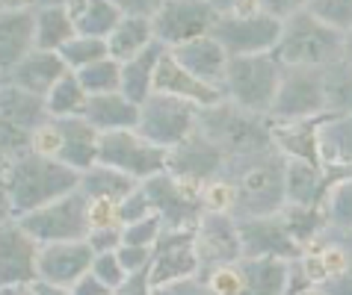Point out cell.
Here are the masks:
<instances>
[{
  "instance_id": "obj_26",
  "label": "cell",
  "mask_w": 352,
  "mask_h": 295,
  "mask_svg": "<svg viewBox=\"0 0 352 295\" xmlns=\"http://www.w3.org/2000/svg\"><path fill=\"white\" fill-rule=\"evenodd\" d=\"M169 54L178 59L184 68H187L195 80H201V83H208V86H213V88H219L222 92L231 56L225 54V47L213 36L195 38V42L175 47V51H169Z\"/></svg>"
},
{
  "instance_id": "obj_19",
  "label": "cell",
  "mask_w": 352,
  "mask_h": 295,
  "mask_svg": "<svg viewBox=\"0 0 352 295\" xmlns=\"http://www.w3.org/2000/svg\"><path fill=\"white\" fill-rule=\"evenodd\" d=\"M38 245L18 219L0 222V287H30L38 281Z\"/></svg>"
},
{
  "instance_id": "obj_59",
  "label": "cell",
  "mask_w": 352,
  "mask_h": 295,
  "mask_svg": "<svg viewBox=\"0 0 352 295\" xmlns=\"http://www.w3.org/2000/svg\"><path fill=\"white\" fill-rule=\"evenodd\" d=\"M349 233H352V231H349Z\"/></svg>"
},
{
  "instance_id": "obj_18",
  "label": "cell",
  "mask_w": 352,
  "mask_h": 295,
  "mask_svg": "<svg viewBox=\"0 0 352 295\" xmlns=\"http://www.w3.org/2000/svg\"><path fill=\"white\" fill-rule=\"evenodd\" d=\"M237 224H240V239H243V257L249 260L296 263L305 254V248L287 231V222L281 213L263 215V219H243Z\"/></svg>"
},
{
  "instance_id": "obj_41",
  "label": "cell",
  "mask_w": 352,
  "mask_h": 295,
  "mask_svg": "<svg viewBox=\"0 0 352 295\" xmlns=\"http://www.w3.org/2000/svg\"><path fill=\"white\" fill-rule=\"evenodd\" d=\"M63 62L68 65V71H83V68H89L95 62H101V59L110 56V47H107L104 38H86V36H77L74 42H68L63 51Z\"/></svg>"
},
{
  "instance_id": "obj_54",
  "label": "cell",
  "mask_w": 352,
  "mask_h": 295,
  "mask_svg": "<svg viewBox=\"0 0 352 295\" xmlns=\"http://www.w3.org/2000/svg\"><path fill=\"white\" fill-rule=\"evenodd\" d=\"M72 292H74V295H113V290L107 287V283L98 278L95 272H86L83 278L72 287Z\"/></svg>"
},
{
  "instance_id": "obj_38",
  "label": "cell",
  "mask_w": 352,
  "mask_h": 295,
  "mask_svg": "<svg viewBox=\"0 0 352 295\" xmlns=\"http://www.w3.org/2000/svg\"><path fill=\"white\" fill-rule=\"evenodd\" d=\"M322 86H326V113L352 115V65L338 59L335 65L322 68Z\"/></svg>"
},
{
  "instance_id": "obj_16",
  "label": "cell",
  "mask_w": 352,
  "mask_h": 295,
  "mask_svg": "<svg viewBox=\"0 0 352 295\" xmlns=\"http://www.w3.org/2000/svg\"><path fill=\"white\" fill-rule=\"evenodd\" d=\"M192 248L199 254L201 274L217 272L222 266H234L243 260V239H240V224L228 213H204L199 228L192 236Z\"/></svg>"
},
{
  "instance_id": "obj_57",
  "label": "cell",
  "mask_w": 352,
  "mask_h": 295,
  "mask_svg": "<svg viewBox=\"0 0 352 295\" xmlns=\"http://www.w3.org/2000/svg\"><path fill=\"white\" fill-rule=\"evenodd\" d=\"M340 59H344L346 65H352V33L344 36V56H340Z\"/></svg>"
},
{
  "instance_id": "obj_49",
  "label": "cell",
  "mask_w": 352,
  "mask_h": 295,
  "mask_svg": "<svg viewBox=\"0 0 352 295\" xmlns=\"http://www.w3.org/2000/svg\"><path fill=\"white\" fill-rule=\"evenodd\" d=\"M154 266V263H151ZM151 266H145V269L128 274V281L122 283L119 290L113 295H154V281H151Z\"/></svg>"
},
{
  "instance_id": "obj_34",
  "label": "cell",
  "mask_w": 352,
  "mask_h": 295,
  "mask_svg": "<svg viewBox=\"0 0 352 295\" xmlns=\"http://www.w3.org/2000/svg\"><path fill=\"white\" fill-rule=\"evenodd\" d=\"M133 177L122 174L110 169V165H92L89 172L80 174V192L86 195V201H113V204H122L128 195L136 189Z\"/></svg>"
},
{
  "instance_id": "obj_22",
  "label": "cell",
  "mask_w": 352,
  "mask_h": 295,
  "mask_svg": "<svg viewBox=\"0 0 352 295\" xmlns=\"http://www.w3.org/2000/svg\"><path fill=\"white\" fill-rule=\"evenodd\" d=\"M92 263H95V251L89 248L86 239L42 245V254H38V278L72 290L86 272H92Z\"/></svg>"
},
{
  "instance_id": "obj_53",
  "label": "cell",
  "mask_w": 352,
  "mask_h": 295,
  "mask_svg": "<svg viewBox=\"0 0 352 295\" xmlns=\"http://www.w3.org/2000/svg\"><path fill=\"white\" fill-rule=\"evenodd\" d=\"M299 6H302L299 0H261V9H263V12H267L270 18H276V21H281V24H285Z\"/></svg>"
},
{
  "instance_id": "obj_46",
  "label": "cell",
  "mask_w": 352,
  "mask_h": 295,
  "mask_svg": "<svg viewBox=\"0 0 352 295\" xmlns=\"http://www.w3.org/2000/svg\"><path fill=\"white\" fill-rule=\"evenodd\" d=\"M148 215H154V206H151V198L148 192L142 189V183L136 186V189L119 204V219H122V228L124 224H133L140 219H148Z\"/></svg>"
},
{
  "instance_id": "obj_47",
  "label": "cell",
  "mask_w": 352,
  "mask_h": 295,
  "mask_svg": "<svg viewBox=\"0 0 352 295\" xmlns=\"http://www.w3.org/2000/svg\"><path fill=\"white\" fill-rule=\"evenodd\" d=\"M89 248L95 254H107V251H119L124 245V228H92L86 236Z\"/></svg>"
},
{
  "instance_id": "obj_7",
  "label": "cell",
  "mask_w": 352,
  "mask_h": 295,
  "mask_svg": "<svg viewBox=\"0 0 352 295\" xmlns=\"http://www.w3.org/2000/svg\"><path fill=\"white\" fill-rule=\"evenodd\" d=\"M299 266L322 295H352V233L322 231L305 248Z\"/></svg>"
},
{
  "instance_id": "obj_56",
  "label": "cell",
  "mask_w": 352,
  "mask_h": 295,
  "mask_svg": "<svg viewBox=\"0 0 352 295\" xmlns=\"http://www.w3.org/2000/svg\"><path fill=\"white\" fill-rule=\"evenodd\" d=\"M0 295H36L33 287H0Z\"/></svg>"
},
{
  "instance_id": "obj_40",
  "label": "cell",
  "mask_w": 352,
  "mask_h": 295,
  "mask_svg": "<svg viewBox=\"0 0 352 295\" xmlns=\"http://www.w3.org/2000/svg\"><path fill=\"white\" fill-rule=\"evenodd\" d=\"M77 80H80V86L86 88L89 97L116 95V92H122V62H116V59L107 56L101 62L77 71Z\"/></svg>"
},
{
  "instance_id": "obj_33",
  "label": "cell",
  "mask_w": 352,
  "mask_h": 295,
  "mask_svg": "<svg viewBox=\"0 0 352 295\" xmlns=\"http://www.w3.org/2000/svg\"><path fill=\"white\" fill-rule=\"evenodd\" d=\"M322 169H352V115H326L320 127Z\"/></svg>"
},
{
  "instance_id": "obj_45",
  "label": "cell",
  "mask_w": 352,
  "mask_h": 295,
  "mask_svg": "<svg viewBox=\"0 0 352 295\" xmlns=\"http://www.w3.org/2000/svg\"><path fill=\"white\" fill-rule=\"evenodd\" d=\"M92 272L101 278L107 287L113 292L122 287L124 281H128V272H124V266L119 260V254L116 251H107V254H95V263H92Z\"/></svg>"
},
{
  "instance_id": "obj_27",
  "label": "cell",
  "mask_w": 352,
  "mask_h": 295,
  "mask_svg": "<svg viewBox=\"0 0 352 295\" xmlns=\"http://www.w3.org/2000/svg\"><path fill=\"white\" fill-rule=\"evenodd\" d=\"M326 115L320 118H305V121H272V145L278 154L287 160H302V163H320V127Z\"/></svg>"
},
{
  "instance_id": "obj_2",
  "label": "cell",
  "mask_w": 352,
  "mask_h": 295,
  "mask_svg": "<svg viewBox=\"0 0 352 295\" xmlns=\"http://www.w3.org/2000/svg\"><path fill=\"white\" fill-rule=\"evenodd\" d=\"M222 177L234 186V219H263L287 206V156L263 151L243 160H228Z\"/></svg>"
},
{
  "instance_id": "obj_24",
  "label": "cell",
  "mask_w": 352,
  "mask_h": 295,
  "mask_svg": "<svg viewBox=\"0 0 352 295\" xmlns=\"http://www.w3.org/2000/svg\"><path fill=\"white\" fill-rule=\"evenodd\" d=\"M68 74V65L63 62L60 54H47V51H33L30 56H24L18 65H12L9 71H3V80L9 86H18L30 95L47 97L51 88Z\"/></svg>"
},
{
  "instance_id": "obj_8",
  "label": "cell",
  "mask_w": 352,
  "mask_h": 295,
  "mask_svg": "<svg viewBox=\"0 0 352 295\" xmlns=\"http://www.w3.org/2000/svg\"><path fill=\"white\" fill-rule=\"evenodd\" d=\"M101 133L86 118H51L33 139V151L68 165L77 174L98 165Z\"/></svg>"
},
{
  "instance_id": "obj_4",
  "label": "cell",
  "mask_w": 352,
  "mask_h": 295,
  "mask_svg": "<svg viewBox=\"0 0 352 295\" xmlns=\"http://www.w3.org/2000/svg\"><path fill=\"white\" fill-rule=\"evenodd\" d=\"M281 27L285 24L261 9V0H222V15L210 36L228 56H263L276 51Z\"/></svg>"
},
{
  "instance_id": "obj_50",
  "label": "cell",
  "mask_w": 352,
  "mask_h": 295,
  "mask_svg": "<svg viewBox=\"0 0 352 295\" xmlns=\"http://www.w3.org/2000/svg\"><path fill=\"white\" fill-rule=\"evenodd\" d=\"M116 254H119V260H122V266H124V272L128 274L140 272V269H145V266L154 263V248H133V245H122Z\"/></svg>"
},
{
  "instance_id": "obj_29",
  "label": "cell",
  "mask_w": 352,
  "mask_h": 295,
  "mask_svg": "<svg viewBox=\"0 0 352 295\" xmlns=\"http://www.w3.org/2000/svg\"><path fill=\"white\" fill-rule=\"evenodd\" d=\"M140 110L142 106L131 104L122 92H116V95L89 97L83 118L104 136V133H119V130H136L140 127Z\"/></svg>"
},
{
  "instance_id": "obj_35",
  "label": "cell",
  "mask_w": 352,
  "mask_h": 295,
  "mask_svg": "<svg viewBox=\"0 0 352 295\" xmlns=\"http://www.w3.org/2000/svg\"><path fill=\"white\" fill-rule=\"evenodd\" d=\"M154 24L145 21V18H122V24L116 27V33L107 38V47H110V59L116 62H128V59L140 56L145 47L154 45Z\"/></svg>"
},
{
  "instance_id": "obj_31",
  "label": "cell",
  "mask_w": 352,
  "mask_h": 295,
  "mask_svg": "<svg viewBox=\"0 0 352 295\" xmlns=\"http://www.w3.org/2000/svg\"><path fill=\"white\" fill-rule=\"evenodd\" d=\"M68 9H72L77 36L104 38V42L116 33V27L124 18L119 0H68Z\"/></svg>"
},
{
  "instance_id": "obj_14",
  "label": "cell",
  "mask_w": 352,
  "mask_h": 295,
  "mask_svg": "<svg viewBox=\"0 0 352 295\" xmlns=\"http://www.w3.org/2000/svg\"><path fill=\"white\" fill-rule=\"evenodd\" d=\"M142 189L148 192L154 213L163 219L166 231H195L204 215L201 204V186L184 183L169 172L142 183Z\"/></svg>"
},
{
  "instance_id": "obj_58",
  "label": "cell",
  "mask_w": 352,
  "mask_h": 295,
  "mask_svg": "<svg viewBox=\"0 0 352 295\" xmlns=\"http://www.w3.org/2000/svg\"><path fill=\"white\" fill-rule=\"evenodd\" d=\"M296 295H322V292H320V290H314V287H311V283H305V287H302Z\"/></svg>"
},
{
  "instance_id": "obj_17",
  "label": "cell",
  "mask_w": 352,
  "mask_h": 295,
  "mask_svg": "<svg viewBox=\"0 0 352 295\" xmlns=\"http://www.w3.org/2000/svg\"><path fill=\"white\" fill-rule=\"evenodd\" d=\"M225 165H228L225 151L210 139L208 133L195 127L178 148L169 151V165H166V172H169L172 177H178V180H184V183L204 186L208 180L222 177Z\"/></svg>"
},
{
  "instance_id": "obj_1",
  "label": "cell",
  "mask_w": 352,
  "mask_h": 295,
  "mask_svg": "<svg viewBox=\"0 0 352 295\" xmlns=\"http://www.w3.org/2000/svg\"><path fill=\"white\" fill-rule=\"evenodd\" d=\"M0 177H3V183H0L3 219H21L38 206H47L80 189V174L74 169L36 151L6 160Z\"/></svg>"
},
{
  "instance_id": "obj_51",
  "label": "cell",
  "mask_w": 352,
  "mask_h": 295,
  "mask_svg": "<svg viewBox=\"0 0 352 295\" xmlns=\"http://www.w3.org/2000/svg\"><path fill=\"white\" fill-rule=\"evenodd\" d=\"M163 0H119L122 15L128 18H145V21H154V15L160 12Z\"/></svg>"
},
{
  "instance_id": "obj_52",
  "label": "cell",
  "mask_w": 352,
  "mask_h": 295,
  "mask_svg": "<svg viewBox=\"0 0 352 295\" xmlns=\"http://www.w3.org/2000/svg\"><path fill=\"white\" fill-rule=\"evenodd\" d=\"M154 295H213V292L204 281L192 278V281H181V283H169V287L154 290Z\"/></svg>"
},
{
  "instance_id": "obj_10",
  "label": "cell",
  "mask_w": 352,
  "mask_h": 295,
  "mask_svg": "<svg viewBox=\"0 0 352 295\" xmlns=\"http://www.w3.org/2000/svg\"><path fill=\"white\" fill-rule=\"evenodd\" d=\"M21 228L33 236L38 245H56V242H83L89 236V201L77 189L65 198L38 206V210L21 215Z\"/></svg>"
},
{
  "instance_id": "obj_55",
  "label": "cell",
  "mask_w": 352,
  "mask_h": 295,
  "mask_svg": "<svg viewBox=\"0 0 352 295\" xmlns=\"http://www.w3.org/2000/svg\"><path fill=\"white\" fill-rule=\"evenodd\" d=\"M30 287H33L36 295H74L68 287H60V283H51V281H42V278L33 281Z\"/></svg>"
},
{
  "instance_id": "obj_36",
  "label": "cell",
  "mask_w": 352,
  "mask_h": 295,
  "mask_svg": "<svg viewBox=\"0 0 352 295\" xmlns=\"http://www.w3.org/2000/svg\"><path fill=\"white\" fill-rule=\"evenodd\" d=\"M329 192L322 201L326 222L331 231H352V172L346 169H326Z\"/></svg>"
},
{
  "instance_id": "obj_48",
  "label": "cell",
  "mask_w": 352,
  "mask_h": 295,
  "mask_svg": "<svg viewBox=\"0 0 352 295\" xmlns=\"http://www.w3.org/2000/svg\"><path fill=\"white\" fill-rule=\"evenodd\" d=\"M89 228H122L119 204H113V201H89Z\"/></svg>"
},
{
  "instance_id": "obj_39",
  "label": "cell",
  "mask_w": 352,
  "mask_h": 295,
  "mask_svg": "<svg viewBox=\"0 0 352 295\" xmlns=\"http://www.w3.org/2000/svg\"><path fill=\"white\" fill-rule=\"evenodd\" d=\"M281 215H285L287 231L293 233V239H296L302 248H308V245L314 242L322 231H329V222H326V210H322V204H317V206L287 204L285 210H281Z\"/></svg>"
},
{
  "instance_id": "obj_9",
  "label": "cell",
  "mask_w": 352,
  "mask_h": 295,
  "mask_svg": "<svg viewBox=\"0 0 352 295\" xmlns=\"http://www.w3.org/2000/svg\"><path fill=\"white\" fill-rule=\"evenodd\" d=\"M290 266L285 260H249L204 274L213 295H285L290 287Z\"/></svg>"
},
{
  "instance_id": "obj_20",
  "label": "cell",
  "mask_w": 352,
  "mask_h": 295,
  "mask_svg": "<svg viewBox=\"0 0 352 295\" xmlns=\"http://www.w3.org/2000/svg\"><path fill=\"white\" fill-rule=\"evenodd\" d=\"M192 236L195 231H163L157 248H154V266H151L154 290L192 281L201 274L199 254L192 248Z\"/></svg>"
},
{
  "instance_id": "obj_44",
  "label": "cell",
  "mask_w": 352,
  "mask_h": 295,
  "mask_svg": "<svg viewBox=\"0 0 352 295\" xmlns=\"http://www.w3.org/2000/svg\"><path fill=\"white\" fill-rule=\"evenodd\" d=\"M201 204L204 213H234V186L225 180V177H217V180H208L201 186Z\"/></svg>"
},
{
  "instance_id": "obj_28",
  "label": "cell",
  "mask_w": 352,
  "mask_h": 295,
  "mask_svg": "<svg viewBox=\"0 0 352 295\" xmlns=\"http://www.w3.org/2000/svg\"><path fill=\"white\" fill-rule=\"evenodd\" d=\"M77 38L68 0H36V51L60 54Z\"/></svg>"
},
{
  "instance_id": "obj_6",
  "label": "cell",
  "mask_w": 352,
  "mask_h": 295,
  "mask_svg": "<svg viewBox=\"0 0 352 295\" xmlns=\"http://www.w3.org/2000/svg\"><path fill=\"white\" fill-rule=\"evenodd\" d=\"M281 68L272 54L263 56H231L228 74H225L222 95L225 101L255 115H270L281 86Z\"/></svg>"
},
{
  "instance_id": "obj_25",
  "label": "cell",
  "mask_w": 352,
  "mask_h": 295,
  "mask_svg": "<svg viewBox=\"0 0 352 295\" xmlns=\"http://www.w3.org/2000/svg\"><path fill=\"white\" fill-rule=\"evenodd\" d=\"M51 121V113H47L45 97L30 95L18 86L0 83V127H9V130L27 133L36 139V133Z\"/></svg>"
},
{
  "instance_id": "obj_12",
  "label": "cell",
  "mask_w": 352,
  "mask_h": 295,
  "mask_svg": "<svg viewBox=\"0 0 352 295\" xmlns=\"http://www.w3.org/2000/svg\"><path fill=\"white\" fill-rule=\"evenodd\" d=\"M98 163L110 165V169L133 177L136 183H145L157 177L169 165V151L151 145L142 139L136 130H119V133H104L101 148H98Z\"/></svg>"
},
{
  "instance_id": "obj_11",
  "label": "cell",
  "mask_w": 352,
  "mask_h": 295,
  "mask_svg": "<svg viewBox=\"0 0 352 295\" xmlns=\"http://www.w3.org/2000/svg\"><path fill=\"white\" fill-rule=\"evenodd\" d=\"M222 15V0H163L160 12L154 15V38L175 51L195 38L210 36L217 18Z\"/></svg>"
},
{
  "instance_id": "obj_21",
  "label": "cell",
  "mask_w": 352,
  "mask_h": 295,
  "mask_svg": "<svg viewBox=\"0 0 352 295\" xmlns=\"http://www.w3.org/2000/svg\"><path fill=\"white\" fill-rule=\"evenodd\" d=\"M0 68L9 71L36 51V0L0 6Z\"/></svg>"
},
{
  "instance_id": "obj_30",
  "label": "cell",
  "mask_w": 352,
  "mask_h": 295,
  "mask_svg": "<svg viewBox=\"0 0 352 295\" xmlns=\"http://www.w3.org/2000/svg\"><path fill=\"white\" fill-rule=\"evenodd\" d=\"M166 54L169 51H166L160 42H154L145 47L140 56L122 62V95L128 97L131 104L142 106L154 95V74H157V65Z\"/></svg>"
},
{
  "instance_id": "obj_32",
  "label": "cell",
  "mask_w": 352,
  "mask_h": 295,
  "mask_svg": "<svg viewBox=\"0 0 352 295\" xmlns=\"http://www.w3.org/2000/svg\"><path fill=\"white\" fill-rule=\"evenodd\" d=\"M329 186L331 183H329V174L322 165L287 160V204L317 206L326 201Z\"/></svg>"
},
{
  "instance_id": "obj_37",
  "label": "cell",
  "mask_w": 352,
  "mask_h": 295,
  "mask_svg": "<svg viewBox=\"0 0 352 295\" xmlns=\"http://www.w3.org/2000/svg\"><path fill=\"white\" fill-rule=\"evenodd\" d=\"M45 104H47L51 118H83L89 95H86V88L80 86V80H77V74L68 71L63 80L51 88V95L45 97Z\"/></svg>"
},
{
  "instance_id": "obj_13",
  "label": "cell",
  "mask_w": 352,
  "mask_h": 295,
  "mask_svg": "<svg viewBox=\"0 0 352 295\" xmlns=\"http://www.w3.org/2000/svg\"><path fill=\"white\" fill-rule=\"evenodd\" d=\"M199 115H201V106L195 104L178 101V97H169V95H151L140 110L136 133L142 139H148L151 145L163 148V151H172L199 127Z\"/></svg>"
},
{
  "instance_id": "obj_5",
  "label": "cell",
  "mask_w": 352,
  "mask_h": 295,
  "mask_svg": "<svg viewBox=\"0 0 352 295\" xmlns=\"http://www.w3.org/2000/svg\"><path fill=\"white\" fill-rule=\"evenodd\" d=\"M199 130H204L217 142L228 160H243L263 151H272V121L270 115L246 113L231 101L208 106L199 115Z\"/></svg>"
},
{
  "instance_id": "obj_3",
  "label": "cell",
  "mask_w": 352,
  "mask_h": 295,
  "mask_svg": "<svg viewBox=\"0 0 352 295\" xmlns=\"http://www.w3.org/2000/svg\"><path fill=\"white\" fill-rule=\"evenodd\" d=\"M340 56H344V36L317 21L305 9V0L285 21L281 38L272 51V59L281 68H317V71L335 65Z\"/></svg>"
},
{
  "instance_id": "obj_42",
  "label": "cell",
  "mask_w": 352,
  "mask_h": 295,
  "mask_svg": "<svg viewBox=\"0 0 352 295\" xmlns=\"http://www.w3.org/2000/svg\"><path fill=\"white\" fill-rule=\"evenodd\" d=\"M305 9L335 33H352V0H305Z\"/></svg>"
},
{
  "instance_id": "obj_23",
  "label": "cell",
  "mask_w": 352,
  "mask_h": 295,
  "mask_svg": "<svg viewBox=\"0 0 352 295\" xmlns=\"http://www.w3.org/2000/svg\"><path fill=\"white\" fill-rule=\"evenodd\" d=\"M154 95L178 97V101L195 104V106H201V110H208V106H217V104L225 101V95L219 92V88L195 80V77L172 54H166L160 59V65H157V74H154Z\"/></svg>"
},
{
  "instance_id": "obj_43",
  "label": "cell",
  "mask_w": 352,
  "mask_h": 295,
  "mask_svg": "<svg viewBox=\"0 0 352 295\" xmlns=\"http://www.w3.org/2000/svg\"><path fill=\"white\" fill-rule=\"evenodd\" d=\"M163 231H166L163 219L154 213V215H148V219L124 224V245H133V248H157Z\"/></svg>"
},
{
  "instance_id": "obj_15",
  "label": "cell",
  "mask_w": 352,
  "mask_h": 295,
  "mask_svg": "<svg viewBox=\"0 0 352 295\" xmlns=\"http://www.w3.org/2000/svg\"><path fill=\"white\" fill-rule=\"evenodd\" d=\"M326 113V86L317 68H285L270 121H305Z\"/></svg>"
}]
</instances>
